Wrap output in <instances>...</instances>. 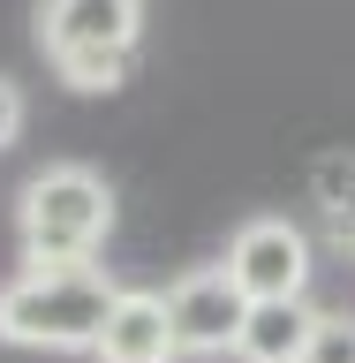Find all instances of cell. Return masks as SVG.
<instances>
[{
	"label": "cell",
	"instance_id": "7a4b0ae2",
	"mask_svg": "<svg viewBox=\"0 0 355 363\" xmlns=\"http://www.w3.org/2000/svg\"><path fill=\"white\" fill-rule=\"evenodd\" d=\"M113 295L121 288L98 265H23L0 288V340L8 348H53V356L91 348Z\"/></svg>",
	"mask_w": 355,
	"mask_h": 363
},
{
	"label": "cell",
	"instance_id": "8992f818",
	"mask_svg": "<svg viewBox=\"0 0 355 363\" xmlns=\"http://www.w3.org/2000/svg\"><path fill=\"white\" fill-rule=\"evenodd\" d=\"M98 363H174V318H167V288H121L106 325L91 340Z\"/></svg>",
	"mask_w": 355,
	"mask_h": 363
},
{
	"label": "cell",
	"instance_id": "8fae6325",
	"mask_svg": "<svg viewBox=\"0 0 355 363\" xmlns=\"http://www.w3.org/2000/svg\"><path fill=\"white\" fill-rule=\"evenodd\" d=\"M348 257H355V235H348Z\"/></svg>",
	"mask_w": 355,
	"mask_h": 363
},
{
	"label": "cell",
	"instance_id": "5b68a950",
	"mask_svg": "<svg viewBox=\"0 0 355 363\" xmlns=\"http://www.w3.org/2000/svg\"><path fill=\"white\" fill-rule=\"evenodd\" d=\"M167 318H174V348L181 356H235V340H242V288L227 280V265H197L181 272L174 288H167Z\"/></svg>",
	"mask_w": 355,
	"mask_h": 363
},
{
	"label": "cell",
	"instance_id": "30bf717a",
	"mask_svg": "<svg viewBox=\"0 0 355 363\" xmlns=\"http://www.w3.org/2000/svg\"><path fill=\"white\" fill-rule=\"evenodd\" d=\"M16 136H23V91L8 84V76H0V152H8Z\"/></svg>",
	"mask_w": 355,
	"mask_h": 363
},
{
	"label": "cell",
	"instance_id": "3957f363",
	"mask_svg": "<svg viewBox=\"0 0 355 363\" xmlns=\"http://www.w3.org/2000/svg\"><path fill=\"white\" fill-rule=\"evenodd\" d=\"M136 38H144V0H45L38 8V45L68 91H121Z\"/></svg>",
	"mask_w": 355,
	"mask_h": 363
},
{
	"label": "cell",
	"instance_id": "ba28073f",
	"mask_svg": "<svg viewBox=\"0 0 355 363\" xmlns=\"http://www.w3.org/2000/svg\"><path fill=\"white\" fill-rule=\"evenodd\" d=\"M310 212L325 227V242L348 250V235H355V152H325L310 167Z\"/></svg>",
	"mask_w": 355,
	"mask_h": 363
},
{
	"label": "cell",
	"instance_id": "6da1fadb",
	"mask_svg": "<svg viewBox=\"0 0 355 363\" xmlns=\"http://www.w3.org/2000/svg\"><path fill=\"white\" fill-rule=\"evenodd\" d=\"M113 235V189L84 159H53L16 197V242L23 265H98Z\"/></svg>",
	"mask_w": 355,
	"mask_h": 363
},
{
	"label": "cell",
	"instance_id": "9c48e42d",
	"mask_svg": "<svg viewBox=\"0 0 355 363\" xmlns=\"http://www.w3.org/2000/svg\"><path fill=\"white\" fill-rule=\"evenodd\" d=\"M303 363H355V318L348 311H317V333L303 348Z\"/></svg>",
	"mask_w": 355,
	"mask_h": 363
},
{
	"label": "cell",
	"instance_id": "52a82bcc",
	"mask_svg": "<svg viewBox=\"0 0 355 363\" xmlns=\"http://www.w3.org/2000/svg\"><path fill=\"white\" fill-rule=\"evenodd\" d=\"M310 333H317V311H310V303H249L235 356H242V363H303Z\"/></svg>",
	"mask_w": 355,
	"mask_h": 363
},
{
	"label": "cell",
	"instance_id": "277c9868",
	"mask_svg": "<svg viewBox=\"0 0 355 363\" xmlns=\"http://www.w3.org/2000/svg\"><path fill=\"white\" fill-rule=\"evenodd\" d=\"M220 265L242 288V303H303L310 295V235L280 212H257V220L235 227Z\"/></svg>",
	"mask_w": 355,
	"mask_h": 363
}]
</instances>
